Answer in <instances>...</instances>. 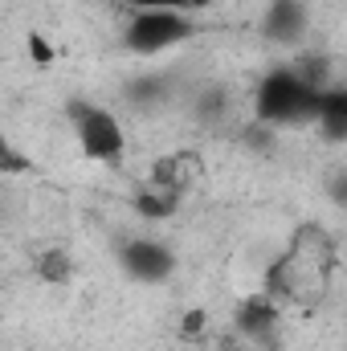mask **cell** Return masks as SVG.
Segmentation results:
<instances>
[{
	"label": "cell",
	"mask_w": 347,
	"mask_h": 351,
	"mask_svg": "<svg viewBox=\"0 0 347 351\" xmlns=\"http://www.w3.org/2000/svg\"><path fill=\"white\" fill-rule=\"evenodd\" d=\"M335 196H339V200H344V204H347V180H344V184H339V188H335Z\"/></svg>",
	"instance_id": "5bb4252c"
},
{
	"label": "cell",
	"mask_w": 347,
	"mask_h": 351,
	"mask_svg": "<svg viewBox=\"0 0 347 351\" xmlns=\"http://www.w3.org/2000/svg\"><path fill=\"white\" fill-rule=\"evenodd\" d=\"M274 323H278V306H274V298H246L241 306H237V327L250 335V339H270V331H274Z\"/></svg>",
	"instance_id": "52a82bcc"
},
{
	"label": "cell",
	"mask_w": 347,
	"mask_h": 351,
	"mask_svg": "<svg viewBox=\"0 0 347 351\" xmlns=\"http://www.w3.org/2000/svg\"><path fill=\"white\" fill-rule=\"evenodd\" d=\"M323 139L347 143V86H327L319 98V114H315Z\"/></svg>",
	"instance_id": "8992f818"
},
{
	"label": "cell",
	"mask_w": 347,
	"mask_h": 351,
	"mask_svg": "<svg viewBox=\"0 0 347 351\" xmlns=\"http://www.w3.org/2000/svg\"><path fill=\"white\" fill-rule=\"evenodd\" d=\"M319 98L323 90L311 86L294 66H282V70H270L258 86V123L270 127H286V123H315L319 114Z\"/></svg>",
	"instance_id": "6da1fadb"
},
{
	"label": "cell",
	"mask_w": 347,
	"mask_h": 351,
	"mask_svg": "<svg viewBox=\"0 0 347 351\" xmlns=\"http://www.w3.org/2000/svg\"><path fill=\"white\" fill-rule=\"evenodd\" d=\"M119 258H123V269H127L135 282H164L176 269V254L164 241H156V237H135V241H127V245L119 250Z\"/></svg>",
	"instance_id": "277c9868"
},
{
	"label": "cell",
	"mask_w": 347,
	"mask_h": 351,
	"mask_svg": "<svg viewBox=\"0 0 347 351\" xmlns=\"http://www.w3.org/2000/svg\"><path fill=\"white\" fill-rule=\"evenodd\" d=\"M188 37H196V21L192 12H176V8H135L131 21H127V49L131 53H164L172 45H184Z\"/></svg>",
	"instance_id": "3957f363"
},
{
	"label": "cell",
	"mask_w": 347,
	"mask_h": 351,
	"mask_svg": "<svg viewBox=\"0 0 347 351\" xmlns=\"http://www.w3.org/2000/svg\"><path fill=\"white\" fill-rule=\"evenodd\" d=\"M311 29L307 0H270L261 12V33L278 45H298Z\"/></svg>",
	"instance_id": "5b68a950"
},
{
	"label": "cell",
	"mask_w": 347,
	"mask_h": 351,
	"mask_svg": "<svg viewBox=\"0 0 347 351\" xmlns=\"http://www.w3.org/2000/svg\"><path fill=\"white\" fill-rule=\"evenodd\" d=\"M37 278L49 282V286L70 282V278H74V258H70L66 250H45V254H37Z\"/></svg>",
	"instance_id": "9c48e42d"
},
{
	"label": "cell",
	"mask_w": 347,
	"mask_h": 351,
	"mask_svg": "<svg viewBox=\"0 0 347 351\" xmlns=\"http://www.w3.org/2000/svg\"><path fill=\"white\" fill-rule=\"evenodd\" d=\"M176 204H180V192L176 188H160V184H152L147 192L135 196V213L147 217V221H168L176 213Z\"/></svg>",
	"instance_id": "ba28073f"
},
{
	"label": "cell",
	"mask_w": 347,
	"mask_h": 351,
	"mask_svg": "<svg viewBox=\"0 0 347 351\" xmlns=\"http://www.w3.org/2000/svg\"><path fill=\"white\" fill-rule=\"evenodd\" d=\"M29 53H33V62H41V66H45V62H53V49H49V41H45V37H37V33L29 37Z\"/></svg>",
	"instance_id": "4fadbf2b"
},
{
	"label": "cell",
	"mask_w": 347,
	"mask_h": 351,
	"mask_svg": "<svg viewBox=\"0 0 347 351\" xmlns=\"http://www.w3.org/2000/svg\"><path fill=\"white\" fill-rule=\"evenodd\" d=\"M131 8H176V12H204L213 0H127Z\"/></svg>",
	"instance_id": "30bf717a"
},
{
	"label": "cell",
	"mask_w": 347,
	"mask_h": 351,
	"mask_svg": "<svg viewBox=\"0 0 347 351\" xmlns=\"http://www.w3.org/2000/svg\"><path fill=\"white\" fill-rule=\"evenodd\" d=\"M204 323H208V315H204L200 306H192V311L184 315V323H180V331H184V339H192V335H200V331H204Z\"/></svg>",
	"instance_id": "7c38bea8"
},
{
	"label": "cell",
	"mask_w": 347,
	"mask_h": 351,
	"mask_svg": "<svg viewBox=\"0 0 347 351\" xmlns=\"http://www.w3.org/2000/svg\"><path fill=\"white\" fill-rule=\"evenodd\" d=\"M66 119H70L74 139H78L86 160H94V164H119L123 160L127 131H123L115 110H106L98 102H86V98H74V102H66Z\"/></svg>",
	"instance_id": "7a4b0ae2"
},
{
	"label": "cell",
	"mask_w": 347,
	"mask_h": 351,
	"mask_svg": "<svg viewBox=\"0 0 347 351\" xmlns=\"http://www.w3.org/2000/svg\"><path fill=\"white\" fill-rule=\"evenodd\" d=\"M29 168H33V160H25V156H16V147H12V143H4V147H0V172H4V176L29 172Z\"/></svg>",
	"instance_id": "8fae6325"
}]
</instances>
